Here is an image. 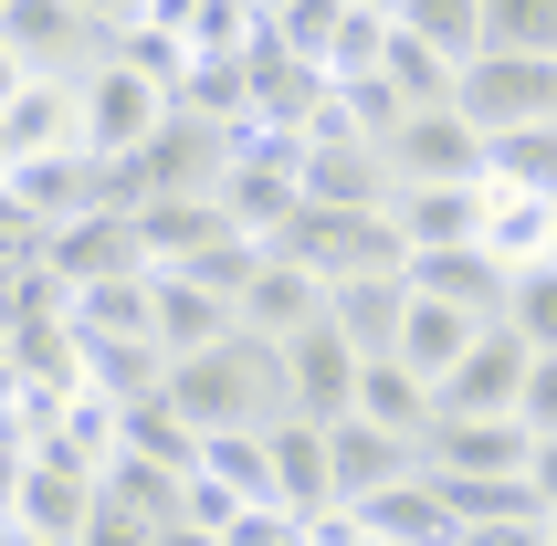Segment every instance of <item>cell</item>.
<instances>
[{
    "instance_id": "13",
    "label": "cell",
    "mask_w": 557,
    "mask_h": 546,
    "mask_svg": "<svg viewBox=\"0 0 557 546\" xmlns=\"http://www.w3.org/2000/svg\"><path fill=\"white\" fill-rule=\"evenodd\" d=\"M95 505H106V473H74V462L32 452V462H22V505H11V525H32V536H63V546H85Z\"/></svg>"
},
{
    "instance_id": "7",
    "label": "cell",
    "mask_w": 557,
    "mask_h": 546,
    "mask_svg": "<svg viewBox=\"0 0 557 546\" xmlns=\"http://www.w3.org/2000/svg\"><path fill=\"white\" fill-rule=\"evenodd\" d=\"M42 273H53L63 295H85V284H116V273H158L148 263V243H137V211H74V221H53L42 232Z\"/></svg>"
},
{
    "instance_id": "35",
    "label": "cell",
    "mask_w": 557,
    "mask_h": 546,
    "mask_svg": "<svg viewBox=\"0 0 557 546\" xmlns=\"http://www.w3.org/2000/svg\"><path fill=\"white\" fill-rule=\"evenodd\" d=\"M337 116L369 137V148H389V126L410 116V95L389 85V74H337Z\"/></svg>"
},
{
    "instance_id": "39",
    "label": "cell",
    "mask_w": 557,
    "mask_h": 546,
    "mask_svg": "<svg viewBox=\"0 0 557 546\" xmlns=\"http://www.w3.org/2000/svg\"><path fill=\"white\" fill-rule=\"evenodd\" d=\"M527 484H536V505H547V516H557V431H547V442H536V452H527Z\"/></svg>"
},
{
    "instance_id": "44",
    "label": "cell",
    "mask_w": 557,
    "mask_h": 546,
    "mask_svg": "<svg viewBox=\"0 0 557 546\" xmlns=\"http://www.w3.org/2000/svg\"><path fill=\"white\" fill-rule=\"evenodd\" d=\"M0 546H63V536H32V525H0Z\"/></svg>"
},
{
    "instance_id": "30",
    "label": "cell",
    "mask_w": 557,
    "mask_h": 546,
    "mask_svg": "<svg viewBox=\"0 0 557 546\" xmlns=\"http://www.w3.org/2000/svg\"><path fill=\"white\" fill-rule=\"evenodd\" d=\"M432 484L453 494V516H463V525H495V516H547L527 473H432Z\"/></svg>"
},
{
    "instance_id": "17",
    "label": "cell",
    "mask_w": 557,
    "mask_h": 546,
    "mask_svg": "<svg viewBox=\"0 0 557 546\" xmlns=\"http://www.w3.org/2000/svg\"><path fill=\"white\" fill-rule=\"evenodd\" d=\"M536 431L505 410V421H432V442H421V473H527Z\"/></svg>"
},
{
    "instance_id": "29",
    "label": "cell",
    "mask_w": 557,
    "mask_h": 546,
    "mask_svg": "<svg viewBox=\"0 0 557 546\" xmlns=\"http://www.w3.org/2000/svg\"><path fill=\"white\" fill-rule=\"evenodd\" d=\"M379 74H389L410 106H453V95H463V63H453V53H432V42H410L400 22H389V53H379Z\"/></svg>"
},
{
    "instance_id": "15",
    "label": "cell",
    "mask_w": 557,
    "mask_h": 546,
    "mask_svg": "<svg viewBox=\"0 0 557 546\" xmlns=\"http://www.w3.org/2000/svg\"><path fill=\"white\" fill-rule=\"evenodd\" d=\"M148 295H158V347H169V368L200 358V347H221V336L243 326V305L211 295L200 273H169V263H158V273H148Z\"/></svg>"
},
{
    "instance_id": "47",
    "label": "cell",
    "mask_w": 557,
    "mask_h": 546,
    "mask_svg": "<svg viewBox=\"0 0 557 546\" xmlns=\"http://www.w3.org/2000/svg\"><path fill=\"white\" fill-rule=\"evenodd\" d=\"M547 546H557V516H547Z\"/></svg>"
},
{
    "instance_id": "27",
    "label": "cell",
    "mask_w": 557,
    "mask_h": 546,
    "mask_svg": "<svg viewBox=\"0 0 557 546\" xmlns=\"http://www.w3.org/2000/svg\"><path fill=\"white\" fill-rule=\"evenodd\" d=\"M116 452H148V462H169V473H200V431L180 421V399H169V389H148V399H126V410H116Z\"/></svg>"
},
{
    "instance_id": "42",
    "label": "cell",
    "mask_w": 557,
    "mask_h": 546,
    "mask_svg": "<svg viewBox=\"0 0 557 546\" xmlns=\"http://www.w3.org/2000/svg\"><path fill=\"white\" fill-rule=\"evenodd\" d=\"M158 546H232V536H211V525H189V516H180V525H158Z\"/></svg>"
},
{
    "instance_id": "45",
    "label": "cell",
    "mask_w": 557,
    "mask_h": 546,
    "mask_svg": "<svg viewBox=\"0 0 557 546\" xmlns=\"http://www.w3.org/2000/svg\"><path fill=\"white\" fill-rule=\"evenodd\" d=\"M284 546H315V536H306V525H295V536H284Z\"/></svg>"
},
{
    "instance_id": "22",
    "label": "cell",
    "mask_w": 557,
    "mask_h": 546,
    "mask_svg": "<svg viewBox=\"0 0 557 546\" xmlns=\"http://www.w3.org/2000/svg\"><path fill=\"white\" fill-rule=\"evenodd\" d=\"M326 315L347 326V347H358V358H400L410 273H358V284H337V295H326Z\"/></svg>"
},
{
    "instance_id": "9",
    "label": "cell",
    "mask_w": 557,
    "mask_h": 546,
    "mask_svg": "<svg viewBox=\"0 0 557 546\" xmlns=\"http://www.w3.org/2000/svg\"><path fill=\"white\" fill-rule=\"evenodd\" d=\"M527 368H536V347L495 315V326L463 347V368L432 389V399H442V421H505V410H516V389H527Z\"/></svg>"
},
{
    "instance_id": "51",
    "label": "cell",
    "mask_w": 557,
    "mask_h": 546,
    "mask_svg": "<svg viewBox=\"0 0 557 546\" xmlns=\"http://www.w3.org/2000/svg\"><path fill=\"white\" fill-rule=\"evenodd\" d=\"M547 263H557V252H547Z\"/></svg>"
},
{
    "instance_id": "40",
    "label": "cell",
    "mask_w": 557,
    "mask_h": 546,
    "mask_svg": "<svg viewBox=\"0 0 557 546\" xmlns=\"http://www.w3.org/2000/svg\"><path fill=\"white\" fill-rule=\"evenodd\" d=\"M22 462H32L22 442H0V525H11V505H22Z\"/></svg>"
},
{
    "instance_id": "21",
    "label": "cell",
    "mask_w": 557,
    "mask_h": 546,
    "mask_svg": "<svg viewBox=\"0 0 557 546\" xmlns=\"http://www.w3.org/2000/svg\"><path fill=\"white\" fill-rule=\"evenodd\" d=\"M358 525H369V536H389V546H453V536H463V516H453V494H442L432 473H410V484L369 494V505H358Z\"/></svg>"
},
{
    "instance_id": "34",
    "label": "cell",
    "mask_w": 557,
    "mask_h": 546,
    "mask_svg": "<svg viewBox=\"0 0 557 546\" xmlns=\"http://www.w3.org/2000/svg\"><path fill=\"white\" fill-rule=\"evenodd\" d=\"M484 53H557V0H484Z\"/></svg>"
},
{
    "instance_id": "26",
    "label": "cell",
    "mask_w": 557,
    "mask_h": 546,
    "mask_svg": "<svg viewBox=\"0 0 557 546\" xmlns=\"http://www.w3.org/2000/svg\"><path fill=\"white\" fill-rule=\"evenodd\" d=\"M85 389H106L116 410L169 389V347H158V336H85Z\"/></svg>"
},
{
    "instance_id": "48",
    "label": "cell",
    "mask_w": 557,
    "mask_h": 546,
    "mask_svg": "<svg viewBox=\"0 0 557 546\" xmlns=\"http://www.w3.org/2000/svg\"><path fill=\"white\" fill-rule=\"evenodd\" d=\"M263 11H284V0H263Z\"/></svg>"
},
{
    "instance_id": "11",
    "label": "cell",
    "mask_w": 557,
    "mask_h": 546,
    "mask_svg": "<svg viewBox=\"0 0 557 546\" xmlns=\"http://www.w3.org/2000/svg\"><path fill=\"white\" fill-rule=\"evenodd\" d=\"M389 221H400L410 252H463V243H484V179H400Z\"/></svg>"
},
{
    "instance_id": "50",
    "label": "cell",
    "mask_w": 557,
    "mask_h": 546,
    "mask_svg": "<svg viewBox=\"0 0 557 546\" xmlns=\"http://www.w3.org/2000/svg\"><path fill=\"white\" fill-rule=\"evenodd\" d=\"M379 11H389V0H379Z\"/></svg>"
},
{
    "instance_id": "23",
    "label": "cell",
    "mask_w": 557,
    "mask_h": 546,
    "mask_svg": "<svg viewBox=\"0 0 557 546\" xmlns=\"http://www.w3.org/2000/svg\"><path fill=\"white\" fill-rule=\"evenodd\" d=\"M315 315H326V284H315L306 263H284V252H263V273L243 284V326H252V336H306Z\"/></svg>"
},
{
    "instance_id": "19",
    "label": "cell",
    "mask_w": 557,
    "mask_h": 546,
    "mask_svg": "<svg viewBox=\"0 0 557 546\" xmlns=\"http://www.w3.org/2000/svg\"><path fill=\"white\" fill-rule=\"evenodd\" d=\"M274 505H284V516H326V505H337L326 421H274Z\"/></svg>"
},
{
    "instance_id": "3",
    "label": "cell",
    "mask_w": 557,
    "mask_h": 546,
    "mask_svg": "<svg viewBox=\"0 0 557 546\" xmlns=\"http://www.w3.org/2000/svg\"><path fill=\"white\" fill-rule=\"evenodd\" d=\"M232 148H243V126H232V116L169 106V126H158L148 148H137V158H116V169H126V211H137V200H180V189H221Z\"/></svg>"
},
{
    "instance_id": "24",
    "label": "cell",
    "mask_w": 557,
    "mask_h": 546,
    "mask_svg": "<svg viewBox=\"0 0 557 546\" xmlns=\"http://www.w3.org/2000/svg\"><path fill=\"white\" fill-rule=\"evenodd\" d=\"M358 421L400 431V442H432L442 399H432V379H421V368H400V358H369V368H358Z\"/></svg>"
},
{
    "instance_id": "28",
    "label": "cell",
    "mask_w": 557,
    "mask_h": 546,
    "mask_svg": "<svg viewBox=\"0 0 557 546\" xmlns=\"http://www.w3.org/2000/svg\"><path fill=\"white\" fill-rule=\"evenodd\" d=\"M389 22H400L410 42L453 53V63H473V53H484V0H389Z\"/></svg>"
},
{
    "instance_id": "1",
    "label": "cell",
    "mask_w": 557,
    "mask_h": 546,
    "mask_svg": "<svg viewBox=\"0 0 557 546\" xmlns=\"http://www.w3.org/2000/svg\"><path fill=\"white\" fill-rule=\"evenodd\" d=\"M169 399H180V421L211 442V431H274L295 421V379H284V336H252L232 326L221 347L169 368Z\"/></svg>"
},
{
    "instance_id": "46",
    "label": "cell",
    "mask_w": 557,
    "mask_h": 546,
    "mask_svg": "<svg viewBox=\"0 0 557 546\" xmlns=\"http://www.w3.org/2000/svg\"><path fill=\"white\" fill-rule=\"evenodd\" d=\"M358 546H389V536H358Z\"/></svg>"
},
{
    "instance_id": "36",
    "label": "cell",
    "mask_w": 557,
    "mask_h": 546,
    "mask_svg": "<svg viewBox=\"0 0 557 546\" xmlns=\"http://www.w3.org/2000/svg\"><path fill=\"white\" fill-rule=\"evenodd\" d=\"M516 421H527L536 442L557 431V358H536V368H527V389H516Z\"/></svg>"
},
{
    "instance_id": "5",
    "label": "cell",
    "mask_w": 557,
    "mask_h": 546,
    "mask_svg": "<svg viewBox=\"0 0 557 546\" xmlns=\"http://www.w3.org/2000/svg\"><path fill=\"white\" fill-rule=\"evenodd\" d=\"M221 211L243 221L252 243H274L284 221L306 211V137L295 126H243V148L221 169Z\"/></svg>"
},
{
    "instance_id": "25",
    "label": "cell",
    "mask_w": 557,
    "mask_h": 546,
    "mask_svg": "<svg viewBox=\"0 0 557 546\" xmlns=\"http://www.w3.org/2000/svg\"><path fill=\"white\" fill-rule=\"evenodd\" d=\"M410 284L442 295V305H473V315H505V284H516V273L484 243H463V252H410Z\"/></svg>"
},
{
    "instance_id": "2",
    "label": "cell",
    "mask_w": 557,
    "mask_h": 546,
    "mask_svg": "<svg viewBox=\"0 0 557 546\" xmlns=\"http://www.w3.org/2000/svg\"><path fill=\"white\" fill-rule=\"evenodd\" d=\"M284 263H306L326 295L337 284H358V273H410V243H400V221L389 211H326V200H306V211L274 232Z\"/></svg>"
},
{
    "instance_id": "41",
    "label": "cell",
    "mask_w": 557,
    "mask_h": 546,
    "mask_svg": "<svg viewBox=\"0 0 557 546\" xmlns=\"http://www.w3.org/2000/svg\"><path fill=\"white\" fill-rule=\"evenodd\" d=\"M74 11H95L106 32H137V22H148V0H74Z\"/></svg>"
},
{
    "instance_id": "38",
    "label": "cell",
    "mask_w": 557,
    "mask_h": 546,
    "mask_svg": "<svg viewBox=\"0 0 557 546\" xmlns=\"http://www.w3.org/2000/svg\"><path fill=\"white\" fill-rule=\"evenodd\" d=\"M453 546H547V516H495V525H463Z\"/></svg>"
},
{
    "instance_id": "8",
    "label": "cell",
    "mask_w": 557,
    "mask_h": 546,
    "mask_svg": "<svg viewBox=\"0 0 557 546\" xmlns=\"http://www.w3.org/2000/svg\"><path fill=\"white\" fill-rule=\"evenodd\" d=\"M389 179H484V158H495V137L463 116V106H410L400 126H389Z\"/></svg>"
},
{
    "instance_id": "18",
    "label": "cell",
    "mask_w": 557,
    "mask_h": 546,
    "mask_svg": "<svg viewBox=\"0 0 557 546\" xmlns=\"http://www.w3.org/2000/svg\"><path fill=\"white\" fill-rule=\"evenodd\" d=\"M495 326V315H473V305H442V295H421V284H410V315H400V368H421V379H453V368H463V347L473 336Z\"/></svg>"
},
{
    "instance_id": "16",
    "label": "cell",
    "mask_w": 557,
    "mask_h": 546,
    "mask_svg": "<svg viewBox=\"0 0 557 546\" xmlns=\"http://www.w3.org/2000/svg\"><path fill=\"white\" fill-rule=\"evenodd\" d=\"M243 232V221L221 211V189H180V200H137V243H148V263H200V252H221Z\"/></svg>"
},
{
    "instance_id": "33",
    "label": "cell",
    "mask_w": 557,
    "mask_h": 546,
    "mask_svg": "<svg viewBox=\"0 0 557 546\" xmlns=\"http://www.w3.org/2000/svg\"><path fill=\"white\" fill-rule=\"evenodd\" d=\"M484 179H505V189H547V200H557V126H516V137H495Z\"/></svg>"
},
{
    "instance_id": "32",
    "label": "cell",
    "mask_w": 557,
    "mask_h": 546,
    "mask_svg": "<svg viewBox=\"0 0 557 546\" xmlns=\"http://www.w3.org/2000/svg\"><path fill=\"white\" fill-rule=\"evenodd\" d=\"M505 326L527 336L536 358H557V263H516V284H505Z\"/></svg>"
},
{
    "instance_id": "10",
    "label": "cell",
    "mask_w": 557,
    "mask_h": 546,
    "mask_svg": "<svg viewBox=\"0 0 557 546\" xmlns=\"http://www.w3.org/2000/svg\"><path fill=\"white\" fill-rule=\"evenodd\" d=\"M358 347H347L337 315H315L306 336H284V379H295V421H347L358 410Z\"/></svg>"
},
{
    "instance_id": "14",
    "label": "cell",
    "mask_w": 557,
    "mask_h": 546,
    "mask_svg": "<svg viewBox=\"0 0 557 546\" xmlns=\"http://www.w3.org/2000/svg\"><path fill=\"white\" fill-rule=\"evenodd\" d=\"M326 452H337V505H369V494L410 484L421 473V442H400V431H379V421H326Z\"/></svg>"
},
{
    "instance_id": "4",
    "label": "cell",
    "mask_w": 557,
    "mask_h": 546,
    "mask_svg": "<svg viewBox=\"0 0 557 546\" xmlns=\"http://www.w3.org/2000/svg\"><path fill=\"white\" fill-rule=\"evenodd\" d=\"M169 106H180V85H169L148 53H126V42H116V53L85 74V148L95 158H137L158 126H169Z\"/></svg>"
},
{
    "instance_id": "31",
    "label": "cell",
    "mask_w": 557,
    "mask_h": 546,
    "mask_svg": "<svg viewBox=\"0 0 557 546\" xmlns=\"http://www.w3.org/2000/svg\"><path fill=\"white\" fill-rule=\"evenodd\" d=\"M106 494H116L126 516L169 525V516H180V494H189V473H169V462H148V452H116V462H106Z\"/></svg>"
},
{
    "instance_id": "37",
    "label": "cell",
    "mask_w": 557,
    "mask_h": 546,
    "mask_svg": "<svg viewBox=\"0 0 557 546\" xmlns=\"http://www.w3.org/2000/svg\"><path fill=\"white\" fill-rule=\"evenodd\" d=\"M85 546H158V525H148V516H126L116 494H106V505H95V525H85Z\"/></svg>"
},
{
    "instance_id": "6",
    "label": "cell",
    "mask_w": 557,
    "mask_h": 546,
    "mask_svg": "<svg viewBox=\"0 0 557 546\" xmlns=\"http://www.w3.org/2000/svg\"><path fill=\"white\" fill-rule=\"evenodd\" d=\"M484 137H516V126H557V53H473L463 95H453Z\"/></svg>"
},
{
    "instance_id": "43",
    "label": "cell",
    "mask_w": 557,
    "mask_h": 546,
    "mask_svg": "<svg viewBox=\"0 0 557 546\" xmlns=\"http://www.w3.org/2000/svg\"><path fill=\"white\" fill-rule=\"evenodd\" d=\"M32 74H22V53H11V42H0V106H11V95H22Z\"/></svg>"
},
{
    "instance_id": "20",
    "label": "cell",
    "mask_w": 557,
    "mask_h": 546,
    "mask_svg": "<svg viewBox=\"0 0 557 546\" xmlns=\"http://www.w3.org/2000/svg\"><path fill=\"white\" fill-rule=\"evenodd\" d=\"M484 252H495L505 273H516V263H547V252H557V200H547V189L484 179Z\"/></svg>"
},
{
    "instance_id": "12",
    "label": "cell",
    "mask_w": 557,
    "mask_h": 546,
    "mask_svg": "<svg viewBox=\"0 0 557 546\" xmlns=\"http://www.w3.org/2000/svg\"><path fill=\"white\" fill-rule=\"evenodd\" d=\"M63 148H85V85H42V74H32V85L0 106V169L63 158Z\"/></svg>"
},
{
    "instance_id": "49",
    "label": "cell",
    "mask_w": 557,
    "mask_h": 546,
    "mask_svg": "<svg viewBox=\"0 0 557 546\" xmlns=\"http://www.w3.org/2000/svg\"><path fill=\"white\" fill-rule=\"evenodd\" d=\"M0 11H11V0H0Z\"/></svg>"
}]
</instances>
